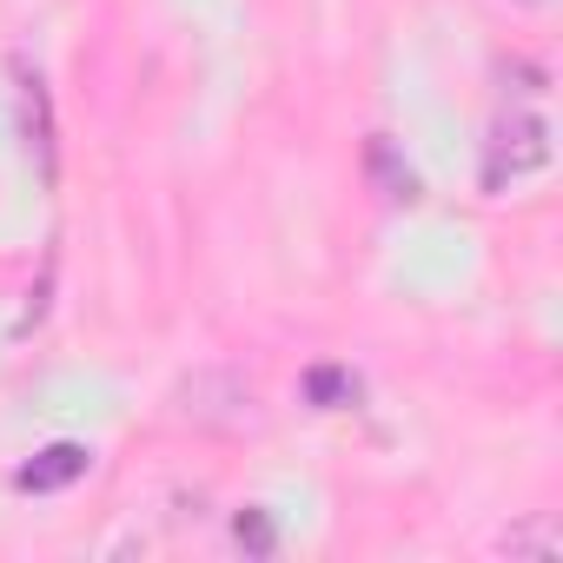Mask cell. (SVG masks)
Returning a JSON list of instances; mask_svg holds the SVG:
<instances>
[{
	"label": "cell",
	"mask_w": 563,
	"mask_h": 563,
	"mask_svg": "<svg viewBox=\"0 0 563 563\" xmlns=\"http://www.w3.org/2000/svg\"><path fill=\"white\" fill-rule=\"evenodd\" d=\"M550 159V126H543V113H497L490 120V140H484V192H504L510 179H523V173H537Z\"/></svg>",
	"instance_id": "6da1fadb"
},
{
	"label": "cell",
	"mask_w": 563,
	"mask_h": 563,
	"mask_svg": "<svg viewBox=\"0 0 563 563\" xmlns=\"http://www.w3.org/2000/svg\"><path fill=\"white\" fill-rule=\"evenodd\" d=\"M14 107H21V146L41 173V186L60 179V140H54V93H47V74L14 60Z\"/></svg>",
	"instance_id": "7a4b0ae2"
},
{
	"label": "cell",
	"mask_w": 563,
	"mask_h": 563,
	"mask_svg": "<svg viewBox=\"0 0 563 563\" xmlns=\"http://www.w3.org/2000/svg\"><path fill=\"white\" fill-rule=\"evenodd\" d=\"M504 550H537V556H550V550H556V537H537V530H517V537H504Z\"/></svg>",
	"instance_id": "52a82bcc"
},
{
	"label": "cell",
	"mask_w": 563,
	"mask_h": 563,
	"mask_svg": "<svg viewBox=\"0 0 563 563\" xmlns=\"http://www.w3.org/2000/svg\"><path fill=\"white\" fill-rule=\"evenodd\" d=\"M510 8H550V0H510Z\"/></svg>",
	"instance_id": "ba28073f"
},
{
	"label": "cell",
	"mask_w": 563,
	"mask_h": 563,
	"mask_svg": "<svg viewBox=\"0 0 563 563\" xmlns=\"http://www.w3.org/2000/svg\"><path fill=\"white\" fill-rule=\"evenodd\" d=\"M299 391H306L312 411H352V405H358V378H352L345 365H312V372L299 378Z\"/></svg>",
	"instance_id": "5b68a950"
},
{
	"label": "cell",
	"mask_w": 563,
	"mask_h": 563,
	"mask_svg": "<svg viewBox=\"0 0 563 563\" xmlns=\"http://www.w3.org/2000/svg\"><path fill=\"white\" fill-rule=\"evenodd\" d=\"M232 537H239V550H252V556H272L278 550V523H272V510H239L232 517Z\"/></svg>",
	"instance_id": "8992f818"
},
{
	"label": "cell",
	"mask_w": 563,
	"mask_h": 563,
	"mask_svg": "<svg viewBox=\"0 0 563 563\" xmlns=\"http://www.w3.org/2000/svg\"><path fill=\"white\" fill-rule=\"evenodd\" d=\"M365 173L378 179V192H385L391 206H418V199H424V186H418L411 159H405L385 133H372V140H365Z\"/></svg>",
	"instance_id": "277c9868"
},
{
	"label": "cell",
	"mask_w": 563,
	"mask_h": 563,
	"mask_svg": "<svg viewBox=\"0 0 563 563\" xmlns=\"http://www.w3.org/2000/svg\"><path fill=\"white\" fill-rule=\"evenodd\" d=\"M87 471H93V451H87V444H74V438H60V444L34 451V457L14 471V490H27V497H47V490H67V484H80Z\"/></svg>",
	"instance_id": "3957f363"
}]
</instances>
